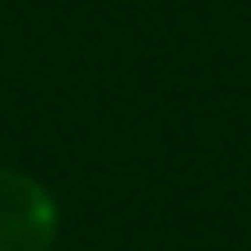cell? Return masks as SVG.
<instances>
[{
  "instance_id": "1",
  "label": "cell",
  "mask_w": 251,
  "mask_h": 251,
  "mask_svg": "<svg viewBox=\"0 0 251 251\" xmlns=\"http://www.w3.org/2000/svg\"><path fill=\"white\" fill-rule=\"evenodd\" d=\"M57 229V199L44 181L0 168V251H53Z\"/></svg>"
}]
</instances>
